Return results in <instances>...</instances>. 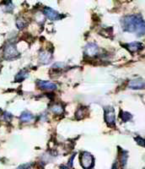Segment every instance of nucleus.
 I'll use <instances>...</instances> for the list:
<instances>
[{"label": "nucleus", "instance_id": "18", "mask_svg": "<svg viewBox=\"0 0 145 169\" xmlns=\"http://www.w3.org/2000/svg\"><path fill=\"white\" fill-rule=\"evenodd\" d=\"M17 26H18L19 29H22V28H24V27L26 26V25H25V23L23 22V21H21L20 20H17Z\"/></svg>", "mask_w": 145, "mask_h": 169}, {"label": "nucleus", "instance_id": "20", "mask_svg": "<svg viewBox=\"0 0 145 169\" xmlns=\"http://www.w3.org/2000/svg\"><path fill=\"white\" fill-rule=\"evenodd\" d=\"M111 169H116V164H114V166H113Z\"/></svg>", "mask_w": 145, "mask_h": 169}, {"label": "nucleus", "instance_id": "11", "mask_svg": "<svg viewBox=\"0 0 145 169\" xmlns=\"http://www.w3.org/2000/svg\"><path fill=\"white\" fill-rule=\"evenodd\" d=\"M33 115L29 112H24L22 113V114L19 117V119L20 121L23 122V123H29V122L32 121L33 119Z\"/></svg>", "mask_w": 145, "mask_h": 169}, {"label": "nucleus", "instance_id": "1", "mask_svg": "<svg viewBox=\"0 0 145 169\" xmlns=\"http://www.w3.org/2000/svg\"><path fill=\"white\" fill-rule=\"evenodd\" d=\"M124 31L135 33L138 36L145 34V22L138 15H130L123 18L122 20Z\"/></svg>", "mask_w": 145, "mask_h": 169}, {"label": "nucleus", "instance_id": "5", "mask_svg": "<svg viewBox=\"0 0 145 169\" xmlns=\"http://www.w3.org/2000/svg\"><path fill=\"white\" fill-rule=\"evenodd\" d=\"M37 84L41 90L44 91H55L57 89V84L50 82V81H37Z\"/></svg>", "mask_w": 145, "mask_h": 169}, {"label": "nucleus", "instance_id": "7", "mask_svg": "<svg viewBox=\"0 0 145 169\" xmlns=\"http://www.w3.org/2000/svg\"><path fill=\"white\" fill-rule=\"evenodd\" d=\"M84 52H85V54L87 56H89V57H94V56L96 55L99 52L98 46L95 44H93V43L86 45Z\"/></svg>", "mask_w": 145, "mask_h": 169}, {"label": "nucleus", "instance_id": "2", "mask_svg": "<svg viewBox=\"0 0 145 169\" xmlns=\"http://www.w3.org/2000/svg\"><path fill=\"white\" fill-rule=\"evenodd\" d=\"M80 164L84 169L91 168L94 165V157L89 152H83L80 155Z\"/></svg>", "mask_w": 145, "mask_h": 169}, {"label": "nucleus", "instance_id": "12", "mask_svg": "<svg viewBox=\"0 0 145 169\" xmlns=\"http://www.w3.org/2000/svg\"><path fill=\"white\" fill-rule=\"evenodd\" d=\"M51 111L56 114H61L63 113V107L61 104H54L51 107Z\"/></svg>", "mask_w": 145, "mask_h": 169}, {"label": "nucleus", "instance_id": "8", "mask_svg": "<svg viewBox=\"0 0 145 169\" xmlns=\"http://www.w3.org/2000/svg\"><path fill=\"white\" fill-rule=\"evenodd\" d=\"M128 86L134 90H139V89H145V81L142 79H136L133 80L129 82Z\"/></svg>", "mask_w": 145, "mask_h": 169}, {"label": "nucleus", "instance_id": "6", "mask_svg": "<svg viewBox=\"0 0 145 169\" xmlns=\"http://www.w3.org/2000/svg\"><path fill=\"white\" fill-rule=\"evenodd\" d=\"M44 15L47 16V18L51 20H57L61 18V15L54 9L51 8H45L44 9Z\"/></svg>", "mask_w": 145, "mask_h": 169}, {"label": "nucleus", "instance_id": "14", "mask_svg": "<svg viewBox=\"0 0 145 169\" xmlns=\"http://www.w3.org/2000/svg\"><path fill=\"white\" fill-rule=\"evenodd\" d=\"M120 117L123 120V121H128V120H130L131 118H132V115L130 113H125V112H122L121 115H120Z\"/></svg>", "mask_w": 145, "mask_h": 169}, {"label": "nucleus", "instance_id": "15", "mask_svg": "<svg viewBox=\"0 0 145 169\" xmlns=\"http://www.w3.org/2000/svg\"><path fill=\"white\" fill-rule=\"evenodd\" d=\"M85 111L83 110V108H80V110L77 112L76 113V118L78 119H81V118H83L84 116H85V113H84Z\"/></svg>", "mask_w": 145, "mask_h": 169}, {"label": "nucleus", "instance_id": "3", "mask_svg": "<svg viewBox=\"0 0 145 169\" xmlns=\"http://www.w3.org/2000/svg\"><path fill=\"white\" fill-rule=\"evenodd\" d=\"M4 58L6 59H14L19 57V52L15 44H8L4 48Z\"/></svg>", "mask_w": 145, "mask_h": 169}, {"label": "nucleus", "instance_id": "17", "mask_svg": "<svg viewBox=\"0 0 145 169\" xmlns=\"http://www.w3.org/2000/svg\"><path fill=\"white\" fill-rule=\"evenodd\" d=\"M136 141L138 142V145H140L142 146H145V140L144 139H142L140 137H138L136 138Z\"/></svg>", "mask_w": 145, "mask_h": 169}, {"label": "nucleus", "instance_id": "10", "mask_svg": "<svg viewBox=\"0 0 145 169\" xmlns=\"http://www.w3.org/2000/svg\"><path fill=\"white\" fill-rule=\"evenodd\" d=\"M126 48H127L128 51L132 52H138L139 50H141L143 46L139 42H132V43L127 44Z\"/></svg>", "mask_w": 145, "mask_h": 169}, {"label": "nucleus", "instance_id": "4", "mask_svg": "<svg viewBox=\"0 0 145 169\" xmlns=\"http://www.w3.org/2000/svg\"><path fill=\"white\" fill-rule=\"evenodd\" d=\"M105 120L109 126H114L116 123L114 109L111 107H107L105 109Z\"/></svg>", "mask_w": 145, "mask_h": 169}, {"label": "nucleus", "instance_id": "16", "mask_svg": "<svg viewBox=\"0 0 145 169\" xmlns=\"http://www.w3.org/2000/svg\"><path fill=\"white\" fill-rule=\"evenodd\" d=\"M127 152H125V151H124L123 154H122V158H121V162H122V164L123 167L126 165V163H127Z\"/></svg>", "mask_w": 145, "mask_h": 169}, {"label": "nucleus", "instance_id": "9", "mask_svg": "<svg viewBox=\"0 0 145 169\" xmlns=\"http://www.w3.org/2000/svg\"><path fill=\"white\" fill-rule=\"evenodd\" d=\"M51 53L49 52L44 51L41 52L39 55V60H40L41 63H43V64H47L51 62Z\"/></svg>", "mask_w": 145, "mask_h": 169}, {"label": "nucleus", "instance_id": "13", "mask_svg": "<svg viewBox=\"0 0 145 169\" xmlns=\"http://www.w3.org/2000/svg\"><path fill=\"white\" fill-rule=\"evenodd\" d=\"M27 76H28V74L26 73V72H25V71H20V72L16 75L15 79H16V81H23V80H25Z\"/></svg>", "mask_w": 145, "mask_h": 169}, {"label": "nucleus", "instance_id": "19", "mask_svg": "<svg viewBox=\"0 0 145 169\" xmlns=\"http://www.w3.org/2000/svg\"><path fill=\"white\" fill-rule=\"evenodd\" d=\"M4 118H5L6 120H10V118H12V115H11L9 113H7V112H6V113H4Z\"/></svg>", "mask_w": 145, "mask_h": 169}]
</instances>
